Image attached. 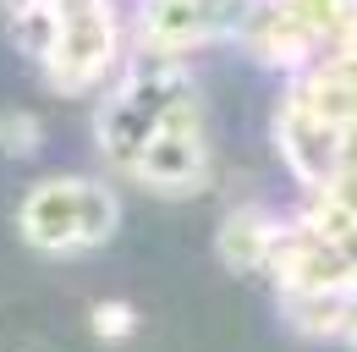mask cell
<instances>
[{"label": "cell", "mask_w": 357, "mask_h": 352, "mask_svg": "<svg viewBox=\"0 0 357 352\" xmlns=\"http://www.w3.org/2000/svg\"><path fill=\"white\" fill-rule=\"evenodd\" d=\"M121 61V22L110 0H50V39L39 72L61 99H83Z\"/></svg>", "instance_id": "7a4b0ae2"}, {"label": "cell", "mask_w": 357, "mask_h": 352, "mask_svg": "<svg viewBox=\"0 0 357 352\" xmlns=\"http://www.w3.org/2000/svg\"><path fill=\"white\" fill-rule=\"evenodd\" d=\"M335 342L357 347V292H347V314H341V336H335Z\"/></svg>", "instance_id": "ba28073f"}, {"label": "cell", "mask_w": 357, "mask_h": 352, "mask_svg": "<svg viewBox=\"0 0 357 352\" xmlns=\"http://www.w3.org/2000/svg\"><path fill=\"white\" fill-rule=\"evenodd\" d=\"M253 0H143L137 17V61L176 66L181 50H198L209 39L242 34Z\"/></svg>", "instance_id": "277c9868"}, {"label": "cell", "mask_w": 357, "mask_h": 352, "mask_svg": "<svg viewBox=\"0 0 357 352\" xmlns=\"http://www.w3.org/2000/svg\"><path fill=\"white\" fill-rule=\"evenodd\" d=\"M116 226H121V198L93 176H45L17 204L22 242L50 254V259H72V254L105 248L116 237Z\"/></svg>", "instance_id": "6da1fadb"}, {"label": "cell", "mask_w": 357, "mask_h": 352, "mask_svg": "<svg viewBox=\"0 0 357 352\" xmlns=\"http://www.w3.org/2000/svg\"><path fill=\"white\" fill-rule=\"evenodd\" d=\"M127 176L137 187L160 193V198H192V193L209 187V132H204V99H198V88L160 122V132L143 143V154L132 160Z\"/></svg>", "instance_id": "3957f363"}, {"label": "cell", "mask_w": 357, "mask_h": 352, "mask_svg": "<svg viewBox=\"0 0 357 352\" xmlns=\"http://www.w3.org/2000/svg\"><path fill=\"white\" fill-rule=\"evenodd\" d=\"M39 116L33 110H22V105H11V110H0V154H11V160H28L33 149H39Z\"/></svg>", "instance_id": "8992f818"}, {"label": "cell", "mask_w": 357, "mask_h": 352, "mask_svg": "<svg viewBox=\"0 0 357 352\" xmlns=\"http://www.w3.org/2000/svg\"><path fill=\"white\" fill-rule=\"evenodd\" d=\"M89 330L99 336V342H127V336L137 330L132 303H121V298H99V303L89 308Z\"/></svg>", "instance_id": "52a82bcc"}, {"label": "cell", "mask_w": 357, "mask_h": 352, "mask_svg": "<svg viewBox=\"0 0 357 352\" xmlns=\"http://www.w3.org/2000/svg\"><path fill=\"white\" fill-rule=\"evenodd\" d=\"M280 237H286V215H269L264 204H242V210H231V215L220 220L215 248H220V259L231 264V270H242V275H269Z\"/></svg>", "instance_id": "5b68a950"}]
</instances>
